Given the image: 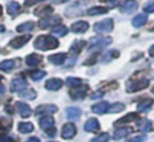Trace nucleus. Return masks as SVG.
I'll use <instances>...</instances> for the list:
<instances>
[{"mask_svg":"<svg viewBox=\"0 0 154 142\" xmlns=\"http://www.w3.org/2000/svg\"><path fill=\"white\" fill-rule=\"evenodd\" d=\"M58 46H59V41L52 36H48V35H40L34 41V47L36 49H40V51L54 49Z\"/></svg>","mask_w":154,"mask_h":142,"instance_id":"1","label":"nucleus"},{"mask_svg":"<svg viewBox=\"0 0 154 142\" xmlns=\"http://www.w3.org/2000/svg\"><path fill=\"white\" fill-rule=\"evenodd\" d=\"M149 84V79L148 78H138L137 75H134V77H131L128 83H126V91L128 93H135L138 90H142L144 88H147Z\"/></svg>","mask_w":154,"mask_h":142,"instance_id":"2","label":"nucleus"},{"mask_svg":"<svg viewBox=\"0 0 154 142\" xmlns=\"http://www.w3.org/2000/svg\"><path fill=\"white\" fill-rule=\"evenodd\" d=\"M113 26H114V23H113V19L112 18H107V19H103L101 22H97L94 24V30L96 32H100V34H105V32H111L113 30Z\"/></svg>","mask_w":154,"mask_h":142,"instance_id":"3","label":"nucleus"},{"mask_svg":"<svg viewBox=\"0 0 154 142\" xmlns=\"http://www.w3.org/2000/svg\"><path fill=\"white\" fill-rule=\"evenodd\" d=\"M61 23V18L59 16H54V17H45L38 22V26L40 29H47L49 26H55L58 24Z\"/></svg>","mask_w":154,"mask_h":142,"instance_id":"4","label":"nucleus"},{"mask_svg":"<svg viewBox=\"0 0 154 142\" xmlns=\"http://www.w3.org/2000/svg\"><path fill=\"white\" fill-rule=\"evenodd\" d=\"M26 85H28V83H26L25 78L22 76H18L11 81V91L12 93H19V91L24 90L26 88Z\"/></svg>","mask_w":154,"mask_h":142,"instance_id":"5","label":"nucleus"},{"mask_svg":"<svg viewBox=\"0 0 154 142\" xmlns=\"http://www.w3.org/2000/svg\"><path fill=\"white\" fill-rule=\"evenodd\" d=\"M112 42V39L111 37H91L90 41H89V49H93V48H101V47H105L107 45H109Z\"/></svg>","mask_w":154,"mask_h":142,"instance_id":"6","label":"nucleus"},{"mask_svg":"<svg viewBox=\"0 0 154 142\" xmlns=\"http://www.w3.org/2000/svg\"><path fill=\"white\" fill-rule=\"evenodd\" d=\"M76 132H77L76 125L73 123H66L61 129V137L65 140H71L75 137Z\"/></svg>","mask_w":154,"mask_h":142,"instance_id":"7","label":"nucleus"},{"mask_svg":"<svg viewBox=\"0 0 154 142\" xmlns=\"http://www.w3.org/2000/svg\"><path fill=\"white\" fill-rule=\"evenodd\" d=\"M57 111H58V107L55 105H51V103H48V105H40L38 107H36L35 114L36 116H43V114L49 116V114H52V113H54Z\"/></svg>","mask_w":154,"mask_h":142,"instance_id":"8","label":"nucleus"},{"mask_svg":"<svg viewBox=\"0 0 154 142\" xmlns=\"http://www.w3.org/2000/svg\"><path fill=\"white\" fill-rule=\"evenodd\" d=\"M87 93H88V87L79 85V87H76V88H71L70 96L73 100H79V99H83L87 95Z\"/></svg>","mask_w":154,"mask_h":142,"instance_id":"9","label":"nucleus"},{"mask_svg":"<svg viewBox=\"0 0 154 142\" xmlns=\"http://www.w3.org/2000/svg\"><path fill=\"white\" fill-rule=\"evenodd\" d=\"M30 37H31L30 35H24V36H18V37H14V39H12V40L10 41L8 46H10V47H12V48L18 49V48L23 47V46H24L26 42H29Z\"/></svg>","mask_w":154,"mask_h":142,"instance_id":"10","label":"nucleus"},{"mask_svg":"<svg viewBox=\"0 0 154 142\" xmlns=\"http://www.w3.org/2000/svg\"><path fill=\"white\" fill-rule=\"evenodd\" d=\"M119 8L124 13H131L135 10H137V2L135 0H125V1H123L120 4Z\"/></svg>","mask_w":154,"mask_h":142,"instance_id":"11","label":"nucleus"},{"mask_svg":"<svg viewBox=\"0 0 154 142\" xmlns=\"http://www.w3.org/2000/svg\"><path fill=\"white\" fill-rule=\"evenodd\" d=\"M40 128L46 132L54 128V119L52 116H43L40 119Z\"/></svg>","mask_w":154,"mask_h":142,"instance_id":"12","label":"nucleus"},{"mask_svg":"<svg viewBox=\"0 0 154 142\" xmlns=\"http://www.w3.org/2000/svg\"><path fill=\"white\" fill-rule=\"evenodd\" d=\"M88 28H89V24L85 20H78L71 25V31L76 34H83L88 30Z\"/></svg>","mask_w":154,"mask_h":142,"instance_id":"13","label":"nucleus"},{"mask_svg":"<svg viewBox=\"0 0 154 142\" xmlns=\"http://www.w3.org/2000/svg\"><path fill=\"white\" fill-rule=\"evenodd\" d=\"M16 107H17V111L18 113L20 114V117L23 118H28L31 116V108L29 107V105H26L25 102H16Z\"/></svg>","mask_w":154,"mask_h":142,"instance_id":"14","label":"nucleus"},{"mask_svg":"<svg viewBox=\"0 0 154 142\" xmlns=\"http://www.w3.org/2000/svg\"><path fill=\"white\" fill-rule=\"evenodd\" d=\"M84 130L88 131V132H96L100 130V123L97 119L95 118H90L85 122L84 124Z\"/></svg>","mask_w":154,"mask_h":142,"instance_id":"15","label":"nucleus"},{"mask_svg":"<svg viewBox=\"0 0 154 142\" xmlns=\"http://www.w3.org/2000/svg\"><path fill=\"white\" fill-rule=\"evenodd\" d=\"M153 103H154V100H153L152 97H146V99H143V100H141V101L138 102L137 110H138L140 112H147V111H149V110L152 108Z\"/></svg>","mask_w":154,"mask_h":142,"instance_id":"16","label":"nucleus"},{"mask_svg":"<svg viewBox=\"0 0 154 142\" xmlns=\"http://www.w3.org/2000/svg\"><path fill=\"white\" fill-rule=\"evenodd\" d=\"M45 87L48 90H58L63 87V81L60 78H51L46 82Z\"/></svg>","mask_w":154,"mask_h":142,"instance_id":"17","label":"nucleus"},{"mask_svg":"<svg viewBox=\"0 0 154 142\" xmlns=\"http://www.w3.org/2000/svg\"><path fill=\"white\" fill-rule=\"evenodd\" d=\"M17 61H18V60H13V59L2 60V61H0V70H1V71H5V72H8V71H11L12 69L16 67Z\"/></svg>","mask_w":154,"mask_h":142,"instance_id":"18","label":"nucleus"},{"mask_svg":"<svg viewBox=\"0 0 154 142\" xmlns=\"http://www.w3.org/2000/svg\"><path fill=\"white\" fill-rule=\"evenodd\" d=\"M66 59V54L65 53H57V54H52L48 57V61L54 64V65H61Z\"/></svg>","mask_w":154,"mask_h":142,"instance_id":"19","label":"nucleus"},{"mask_svg":"<svg viewBox=\"0 0 154 142\" xmlns=\"http://www.w3.org/2000/svg\"><path fill=\"white\" fill-rule=\"evenodd\" d=\"M108 107H109L108 102H99V103L91 106V111L96 114H103L108 111Z\"/></svg>","mask_w":154,"mask_h":142,"instance_id":"20","label":"nucleus"},{"mask_svg":"<svg viewBox=\"0 0 154 142\" xmlns=\"http://www.w3.org/2000/svg\"><path fill=\"white\" fill-rule=\"evenodd\" d=\"M136 119H138V114H137V113H134V112H130V113H128L126 116H124V117L119 118L118 120H116L114 124H116V125H119V124H126V123H130V122L136 120Z\"/></svg>","mask_w":154,"mask_h":142,"instance_id":"21","label":"nucleus"},{"mask_svg":"<svg viewBox=\"0 0 154 142\" xmlns=\"http://www.w3.org/2000/svg\"><path fill=\"white\" fill-rule=\"evenodd\" d=\"M137 129H138L140 131H142V132H148V131H150V130L153 129L152 122H150L149 119L143 118V119L138 120V123H137Z\"/></svg>","mask_w":154,"mask_h":142,"instance_id":"22","label":"nucleus"},{"mask_svg":"<svg viewBox=\"0 0 154 142\" xmlns=\"http://www.w3.org/2000/svg\"><path fill=\"white\" fill-rule=\"evenodd\" d=\"M81 110L78 107H67L66 108V117L71 120H77L81 117Z\"/></svg>","mask_w":154,"mask_h":142,"instance_id":"23","label":"nucleus"},{"mask_svg":"<svg viewBox=\"0 0 154 142\" xmlns=\"http://www.w3.org/2000/svg\"><path fill=\"white\" fill-rule=\"evenodd\" d=\"M51 13H53V7L52 6H42V7H38L34 11V14L35 16H38V17H48Z\"/></svg>","mask_w":154,"mask_h":142,"instance_id":"24","label":"nucleus"},{"mask_svg":"<svg viewBox=\"0 0 154 142\" xmlns=\"http://www.w3.org/2000/svg\"><path fill=\"white\" fill-rule=\"evenodd\" d=\"M6 11H7V13H8L10 16H16V14H18L19 11H20V5H19L17 1H11V2L7 4Z\"/></svg>","mask_w":154,"mask_h":142,"instance_id":"25","label":"nucleus"},{"mask_svg":"<svg viewBox=\"0 0 154 142\" xmlns=\"http://www.w3.org/2000/svg\"><path fill=\"white\" fill-rule=\"evenodd\" d=\"M11 128H12V120L10 118H6V117L0 118V134L7 132Z\"/></svg>","mask_w":154,"mask_h":142,"instance_id":"26","label":"nucleus"},{"mask_svg":"<svg viewBox=\"0 0 154 142\" xmlns=\"http://www.w3.org/2000/svg\"><path fill=\"white\" fill-rule=\"evenodd\" d=\"M41 60H42L41 55L35 54V53L29 54V55L25 58V63H26L28 66H36L38 63H41Z\"/></svg>","mask_w":154,"mask_h":142,"instance_id":"27","label":"nucleus"},{"mask_svg":"<svg viewBox=\"0 0 154 142\" xmlns=\"http://www.w3.org/2000/svg\"><path fill=\"white\" fill-rule=\"evenodd\" d=\"M131 131H132V128H120V129H117L114 131L113 138L114 140H120V138L125 137L128 134H130Z\"/></svg>","mask_w":154,"mask_h":142,"instance_id":"28","label":"nucleus"},{"mask_svg":"<svg viewBox=\"0 0 154 142\" xmlns=\"http://www.w3.org/2000/svg\"><path fill=\"white\" fill-rule=\"evenodd\" d=\"M18 130L22 134H29L34 130V125L29 122H22V123L18 124Z\"/></svg>","mask_w":154,"mask_h":142,"instance_id":"29","label":"nucleus"},{"mask_svg":"<svg viewBox=\"0 0 154 142\" xmlns=\"http://www.w3.org/2000/svg\"><path fill=\"white\" fill-rule=\"evenodd\" d=\"M35 26V23L34 22H25V23H22L17 26V31L18 32H26V31H31Z\"/></svg>","mask_w":154,"mask_h":142,"instance_id":"30","label":"nucleus"},{"mask_svg":"<svg viewBox=\"0 0 154 142\" xmlns=\"http://www.w3.org/2000/svg\"><path fill=\"white\" fill-rule=\"evenodd\" d=\"M107 11H108V10H107L106 7H102V6H94V7L88 8L87 13H88L89 16H96V14H103V13H106Z\"/></svg>","mask_w":154,"mask_h":142,"instance_id":"31","label":"nucleus"},{"mask_svg":"<svg viewBox=\"0 0 154 142\" xmlns=\"http://www.w3.org/2000/svg\"><path fill=\"white\" fill-rule=\"evenodd\" d=\"M19 96L23 97V99H26V100H34L36 97V91L34 89H24L22 91H19Z\"/></svg>","mask_w":154,"mask_h":142,"instance_id":"32","label":"nucleus"},{"mask_svg":"<svg viewBox=\"0 0 154 142\" xmlns=\"http://www.w3.org/2000/svg\"><path fill=\"white\" fill-rule=\"evenodd\" d=\"M85 46V42L84 41H75L73 43H72V46H71V48H70V52L72 53V54H78L81 51H82V48Z\"/></svg>","mask_w":154,"mask_h":142,"instance_id":"33","label":"nucleus"},{"mask_svg":"<svg viewBox=\"0 0 154 142\" xmlns=\"http://www.w3.org/2000/svg\"><path fill=\"white\" fill-rule=\"evenodd\" d=\"M147 22V17L144 16V14H137L134 19H132V25L135 26V28H140V26H142V25H144V23Z\"/></svg>","mask_w":154,"mask_h":142,"instance_id":"34","label":"nucleus"},{"mask_svg":"<svg viewBox=\"0 0 154 142\" xmlns=\"http://www.w3.org/2000/svg\"><path fill=\"white\" fill-rule=\"evenodd\" d=\"M52 34L60 37V36H65L67 34V28L64 26V25H55L53 29H52Z\"/></svg>","mask_w":154,"mask_h":142,"instance_id":"35","label":"nucleus"},{"mask_svg":"<svg viewBox=\"0 0 154 142\" xmlns=\"http://www.w3.org/2000/svg\"><path fill=\"white\" fill-rule=\"evenodd\" d=\"M118 57H119V52L116 51V49H112V51H109V52H107L106 54L102 55L101 61L102 63H107V61H109V60H112L114 58H118Z\"/></svg>","mask_w":154,"mask_h":142,"instance_id":"36","label":"nucleus"},{"mask_svg":"<svg viewBox=\"0 0 154 142\" xmlns=\"http://www.w3.org/2000/svg\"><path fill=\"white\" fill-rule=\"evenodd\" d=\"M124 108H125V105H123L122 102H114V103H109L107 112L108 113H118V112H122Z\"/></svg>","mask_w":154,"mask_h":142,"instance_id":"37","label":"nucleus"},{"mask_svg":"<svg viewBox=\"0 0 154 142\" xmlns=\"http://www.w3.org/2000/svg\"><path fill=\"white\" fill-rule=\"evenodd\" d=\"M66 84L71 88H76V87H79L82 84V79L77 78V77H69L66 79Z\"/></svg>","mask_w":154,"mask_h":142,"instance_id":"38","label":"nucleus"},{"mask_svg":"<svg viewBox=\"0 0 154 142\" xmlns=\"http://www.w3.org/2000/svg\"><path fill=\"white\" fill-rule=\"evenodd\" d=\"M108 140H109V135L107 132H102V134L95 136L94 138H91L90 142H108Z\"/></svg>","mask_w":154,"mask_h":142,"instance_id":"39","label":"nucleus"},{"mask_svg":"<svg viewBox=\"0 0 154 142\" xmlns=\"http://www.w3.org/2000/svg\"><path fill=\"white\" fill-rule=\"evenodd\" d=\"M45 76H46V71H41V70H38V71L30 72V77H31L32 81H40V79H42Z\"/></svg>","mask_w":154,"mask_h":142,"instance_id":"40","label":"nucleus"},{"mask_svg":"<svg viewBox=\"0 0 154 142\" xmlns=\"http://www.w3.org/2000/svg\"><path fill=\"white\" fill-rule=\"evenodd\" d=\"M143 10H144L146 13H153V12H154V2L150 1V2L146 4L144 7H143Z\"/></svg>","mask_w":154,"mask_h":142,"instance_id":"41","label":"nucleus"},{"mask_svg":"<svg viewBox=\"0 0 154 142\" xmlns=\"http://www.w3.org/2000/svg\"><path fill=\"white\" fill-rule=\"evenodd\" d=\"M144 140H146V136H144V135H137V136H134V137L129 138V140L125 141V142H142V141H144Z\"/></svg>","mask_w":154,"mask_h":142,"instance_id":"42","label":"nucleus"},{"mask_svg":"<svg viewBox=\"0 0 154 142\" xmlns=\"http://www.w3.org/2000/svg\"><path fill=\"white\" fill-rule=\"evenodd\" d=\"M0 142H16V138L8 135H0Z\"/></svg>","mask_w":154,"mask_h":142,"instance_id":"43","label":"nucleus"},{"mask_svg":"<svg viewBox=\"0 0 154 142\" xmlns=\"http://www.w3.org/2000/svg\"><path fill=\"white\" fill-rule=\"evenodd\" d=\"M41 1H45V0H25L24 1V6L25 7H30V6H32V5L37 4V2H41Z\"/></svg>","mask_w":154,"mask_h":142,"instance_id":"44","label":"nucleus"},{"mask_svg":"<svg viewBox=\"0 0 154 142\" xmlns=\"http://www.w3.org/2000/svg\"><path fill=\"white\" fill-rule=\"evenodd\" d=\"M103 96V91L102 90H99V91H95L90 97L91 99H100V97H102Z\"/></svg>","mask_w":154,"mask_h":142,"instance_id":"45","label":"nucleus"},{"mask_svg":"<svg viewBox=\"0 0 154 142\" xmlns=\"http://www.w3.org/2000/svg\"><path fill=\"white\" fill-rule=\"evenodd\" d=\"M95 61H96V55H93L89 60H85L84 61V65H90V64H94Z\"/></svg>","mask_w":154,"mask_h":142,"instance_id":"46","label":"nucleus"},{"mask_svg":"<svg viewBox=\"0 0 154 142\" xmlns=\"http://www.w3.org/2000/svg\"><path fill=\"white\" fill-rule=\"evenodd\" d=\"M26 142H40V140L37 137H30L26 140Z\"/></svg>","mask_w":154,"mask_h":142,"instance_id":"47","label":"nucleus"},{"mask_svg":"<svg viewBox=\"0 0 154 142\" xmlns=\"http://www.w3.org/2000/svg\"><path fill=\"white\" fill-rule=\"evenodd\" d=\"M148 52H149V55L154 58V45H153V46L149 48V51H148Z\"/></svg>","mask_w":154,"mask_h":142,"instance_id":"48","label":"nucleus"},{"mask_svg":"<svg viewBox=\"0 0 154 142\" xmlns=\"http://www.w3.org/2000/svg\"><path fill=\"white\" fill-rule=\"evenodd\" d=\"M5 93V87L0 84V94H4Z\"/></svg>","mask_w":154,"mask_h":142,"instance_id":"49","label":"nucleus"},{"mask_svg":"<svg viewBox=\"0 0 154 142\" xmlns=\"http://www.w3.org/2000/svg\"><path fill=\"white\" fill-rule=\"evenodd\" d=\"M4 30H5V26L4 25H0V32H2Z\"/></svg>","mask_w":154,"mask_h":142,"instance_id":"50","label":"nucleus"},{"mask_svg":"<svg viewBox=\"0 0 154 142\" xmlns=\"http://www.w3.org/2000/svg\"><path fill=\"white\" fill-rule=\"evenodd\" d=\"M1 14H2V7L0 6V16H1Z\"/></svg>","mask_w":154,"mask_h":142,"instance_id":"51","label":"nucleus"},{"mask_svg":"<svg viewBox=\"0 0 154 142\" xmlns=\"http://www.w3.org/2000/svg\"><path fill=\"white\" fill-rule=\"evenodd\" d=\"M100 1H102V2H105V1H112V0H100Z\"/></svg>","mask_w":154,"mask_h":142,"instance_id":"52","label":"nucleus"},{"mask_svg":"<svg viewBox=\"0 0 154 142\" xmlns=\"http://www.w3.org/2000/svg\"><path fill=\"white\" fill-rule=\"evenodd\" d=\"M150 30H154V24L152 25V28H150Z\"/></svg>","mask_w":154,"mask_h":142,"instance_id":"53","label":"nucleus"},{"mask_svg":"<svg viewBox=\"0 0 154 142\" xmlns=\"http://www.w3.org/2000/svg\"><path fill=\"white\" fill-rule=\"evenodd\" d=\"M64 1H67V0H59V2H64Z\"/></svg>","mask_w":154,"mask_h":142,"instance_id":"54","label":"nucleus"},{"mask_svg":"<svg viewBox=\"0 0 154 142\" xmlns=\"http://www.w3.org/2000/svg\"><path fill=\"white\" fill-rule=\"evenodd\" d=\"M152 90H153V93H154V87H153V89H152Z\"/></svg>","mask_w":154,"mask_h":142,"instance_id":"55","label":"nucleus"},{"mask_svg":"<svg viewBox=\"0 0 154 142\" xmlns=\"http://www.w3.org/2000/svg\"><path fill=\"white\" fill-rule=\"evenodd\" d=\"M1 79H2V77H1V76H0V81H1Z\"/></svg>","mask_w":154,"mask_h":142,"instance_id":"56","label":"nucleus"}]
</instances>
